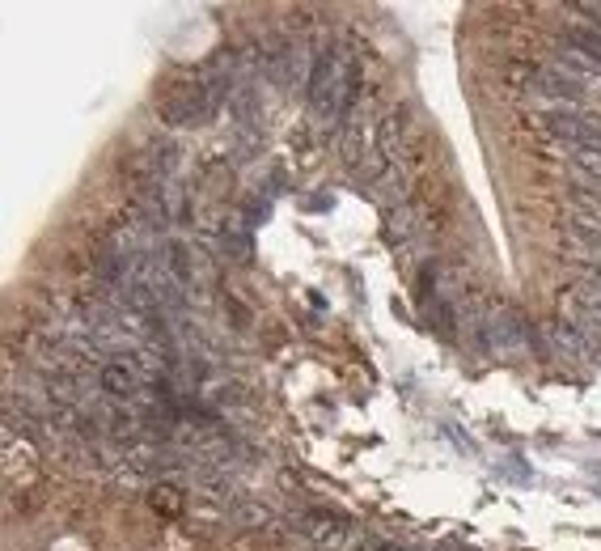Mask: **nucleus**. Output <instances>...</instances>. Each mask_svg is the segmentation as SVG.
Here are the masks:
<instances>
[{"mask_svg": "<svg viewBox=\"0 0 601 551\" xmlns=\"http://www.w3.org/2000/svg\"><path fill=\"white\" fill-rule=\"evenodd\" d=\"M153 509H161V513H178V509H182V492H178V488H170V483L153 488Z\"/></svg>", "mask_w": 601, "mask_h": 551, "instance_id": "9", "label": "nucleus"}, {"mask_svg": "<svg viewBox=\"0 0 601 551\" xmlns=\"http://www.w3.org/2000/svg\"><path fill=\"white\" fill-rule=\"evenodd\" d=\"M221 255L229 263H250L254 255V238H250V225L242 216H225V225H221Z\"/></svg>", "mask_w": 601, "mask_h": 551, "instance_id": "6", "label": "nucleus"}, {"mask_svg": "<svg viewBox=\"0 0 601 551\" xmlns=\"http://www.w3.org/2000/svg\"><path fill=\"white\" fill-rule=\"evenodd\" d=\"M423 229V212H419V204H394V208H386V238L394 242V246H407L415 234Z\"/></svg>", "mask_w": 601, "mask_h": 551, "instance_id": "5", "label": "nucleus"}, {"mask_svg": "<svg viewBox=\"0 0 601 551\" xmlns=\"http://www.w3.org/2000/svg\"><path fill=\"white\" fill-rule=\"evenodd\" d=\"M563 47L572 55H580L593 73H601V30L593 22H568L563 26Z\"/></svg>", "mask_w": 601, "mask_h": 551, "instance_id": "4", "label": "nucleus"}, {"mask_svg": "<svg viewBox=\"0 0 601 551\" xmlns=\"http://www.w3.org/2000/svg\"><path fill=\"white\" fill-rule=\"evenodd\" d=\"M559 318H563L568 326H576L588 344L601 348V305H593V301H584V297H576V293L568 289V293L559 297Z\"/></svg>", "mask_w": 601, "mask_h": 551, "instance_id": "3", "label": "nucleus"}, {"mask_svg": "<svg viewBox=\"0 0 601 551\" xmlns=\"http://www.w3.org/2000/svg\"><path fill=\"white\" fill-rule=\"evenodd\" d=\"M572 293L593 301V305H601V267H580V280H576Z\"/></svg>", "mask_w": 601, "mask_h": 551, "instance_id": "8", "label": "nucleus"}, {"mask_svg": "<svg viewBox=\"0 0 601 551\" xmlns=\"http://www.w3.org/2000/svg\"><path fill=\"white\" fill-rule=\"evenodd\" d=\"M572 165V174L580 179V187H597L601 191V149H576L568 157Z\"/></svg>", "mask_w": 601, "mask_h": 551, "instance_id": "7", "label": "nucleus"}, {"mask_svg": "<svg viewBox=\"0 0 601 551\" xmlns=\"http://www.w3.org/2000/svg\"><path fill=\"white\" fill-rule=\"evenodd\" d=\"M161 263H166L170 280H174L187 297L199 289V259H195V250H191L182 238H166V242H161Z\"/></svg>", "mask_w": 601, "mask_h": 551, "instance_id": "1", "label": "nucleus"}, {"mask_svg": "<svg viewBox=\"0 0 601 551\" xmlns=\"http://www.w3.org/2000/svg\"><path fill=\"white\" fill-rule=\"evenodd\" d=\"M546 352H555V356H568V361H601V348L588 344L576 326H568L563 318H555L551 326H546V335H542Z\"/></svg>", "mask_w": 601, "mask_h": 551, "instance_id": "2", "label": "nucleus"}]
</instances>
